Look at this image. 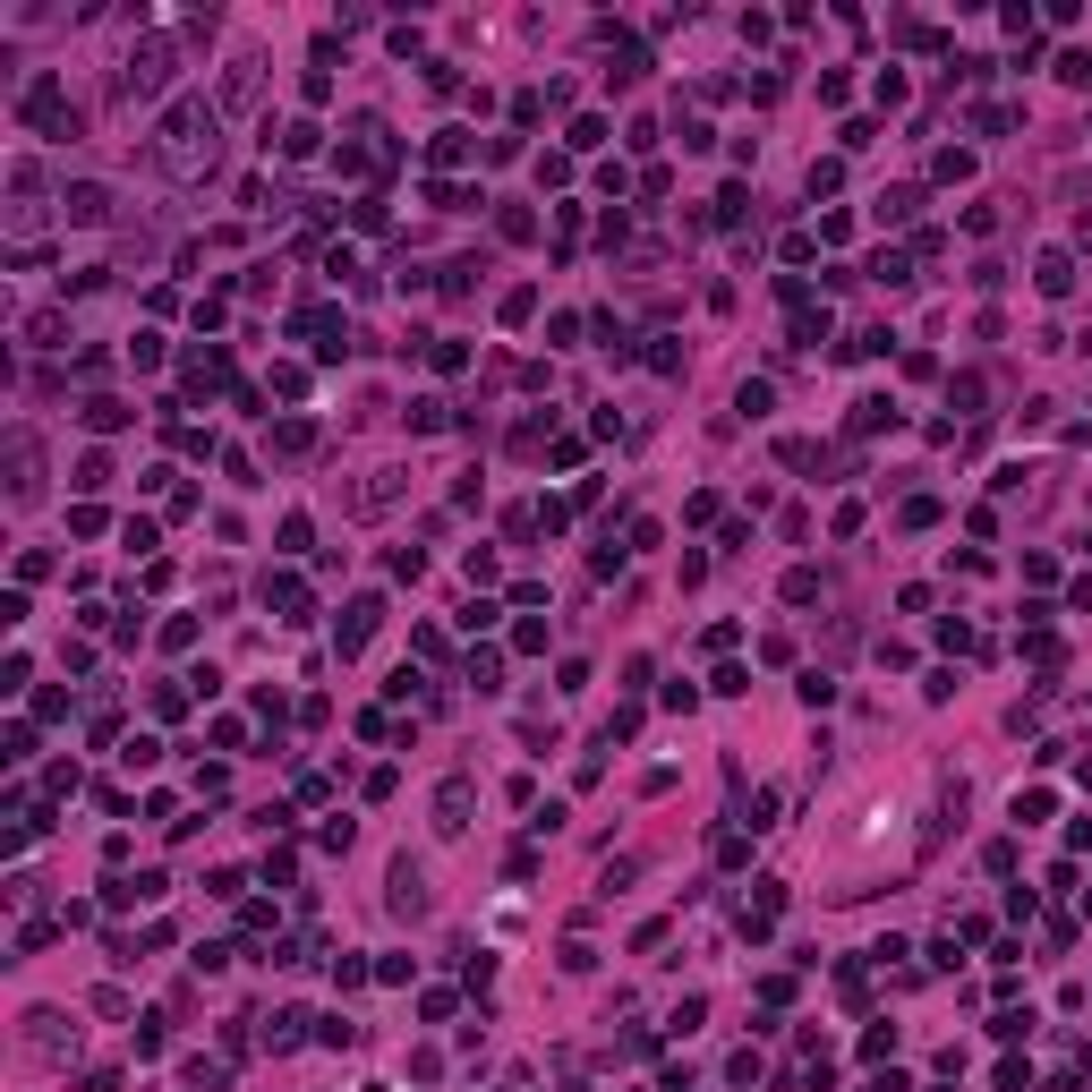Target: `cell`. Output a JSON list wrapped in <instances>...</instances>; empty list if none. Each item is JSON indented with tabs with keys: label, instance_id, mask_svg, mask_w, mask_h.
Returning <instances> with one entry per match:
<instances>
[{
	"label": "cell",
	"instance_id": "1",
	"mask_svg": "<svg viewBox=\"0 0 1092 1092\" xmlns=\"http://www.w3.org/2000/svg\"><path fill=\"white\" fill-rule=\"evenodd\" d=\"M163 163L172 172H196V163H214V111L196 103H172V120H163Z\"/></svg>",
	"mask_w": 1092,
	"mask_h": 1092
},
{
	"label": "cell",
	"instance_id": "2",
	"mask_svg": "<svg viewBox=\"0 0 1092 1092\" xmlns=\"http://www.w3.org/2000/svg\"><path fill=\"white\" fill-rule=\"evenodd\" d=\"M26 120H35L44 137H61V146H68V137H86V111L61 103V77H35V86H26Z\"/></svg>",
	"mask_w": 1092,
	"mask_h": 1092
},
{
	"label": "cell",
	"instance_id": "3",
	"mask_svg": "<svg viewBox=\"0 0 1092 1092\" xmlns=\"http://www.w3.org/2000/svg\"><path fill=\"white\" fill-rule=\"evenodd\" d=\"M172 68H180V52H172V44H137V52H129V68H120V94H129V103H154V94L172 86Z\"/></svg>",
	"mask_w": 1092,
	"mask_h": 1092
},
{
	"label": "cell",
	"instance_id": "4",
	"mask_svg": "<svg viewBox=\"0 0 1092 1092\" xmlns=\"http://www.w3.org/2000/svg\"><path fill=\"white\" fill-rule=\"evenodd\" d=\"M376 623H385V598H350V615H342V632H333V649H342V658H359V649L376 641Z\"/></svg>",
	"mask_w": 1092,
	"mask_h": 1092
},
{
	"label": "cell",
	"instance_id": "5",
	"mask_svg": "<svg viewBox=\"0 0 1092 1092\" xmlns=\"http://www.w3.org/2000/svg\"><path fill=\"white\" fill-rule=\"evenodd\" d=\"M61 205H68V222H103V214H111V188H103V180H77Z\"/></svg>",
	"mask_w": 1092,
	"mask_h": 1092
},
{
	"label": "cell",
	"instance_id": "6",
	"mask_svg": "<svg viewBox=\"0 0 1092 1092\" xmlns=\"http://www.w3.org/2000/svg\"><path fill=\"white\" fill-rule=\"evenodd\" d=\"M393 913H427V879H419V862H393Z\"/></svg>",
	"mask_w": 1092,
	"mask_h": 1092
},
{
	"label": "cell",
	"instance_id": "7",
	"mask_svg": "<svg viewBox=\"0 0 1092 1092\" xmlns=\"http://www.w3.org/2000/svg\"><path fill=\"white\" fill-rule=\"evenodd\" d=\"M435 828H444V836H452V828H470V777H452V786L435 793Z\"/></svg>",
	"mask_w": 1092,
	"mask_h": 1092
},
{
	"label": "cell",
	"instance_id": "8",
	"mask_svg": "<svg viewBox=\"0 0 1092 1092\" xmlns=\"http://www.w3.org/2000/svg\"><path fill=\"white\" fill-rule=\"evenodd\" d=\"M9 470H18V478H9L18 504H35V470H44V461H35V435H9Z\"/></svg>",
	"mask_w": 1092,
	"mask_h": 1092
},
{
	"label": "cell",
	"instance_id": "9",
	"mask_svg": "<svg viewBox=\"0 0 1092 1092\" xmlns=\"http://www.w3.org/2000/svg\"><path fill=\"white\" fill-rule=\"evenodd\" d=\"M854 427H862V435H871V427H897V402H888V393H862V402H854Z\"/></svg>",
	"mask_w": 1092,
	"mask_h": 1092
},
{
	"label": "cell",
	"instance_id": "10",
	"mask_svg": "<svg viewBox=\"0 0 1092 1092\" xmlns=\"http://www.w3.org/2000/svg\"><path fill=\"white\" fill-rule=\"evenodd\" d=\"M1032 282H1041L1049 300H1067V282H1075V265H1067V257H1058V248H1049V257H1041V265H1032Z\"/></svg>",
	"mask_w": 1092,
	"mask_h": 1092
},
{
	"label": "cell",
	"instance_id": "11",
	"mask_svg": "<svg viewBox=\"0 0 1092 1092\" xmlns=\"http://www.w3.org/2000/svg\"><path fill=\"white\" fill-rule=\"evenodd\" d=\"M86 427H94V435L129 427V402H111V393H94V402H86Z\"/></svg>",
	"mask_w": 1092,
	"mask_h": 1092
},
{
	"label": "cell",
	"instance_id": "12",
	"mask_svg": "<svg viewBox=\"0 0 1092 1092\" xmlns=\"http://www.w3.org/2000/svg\"><path fill=\"white\" fill-rule=\"evenodd\" d=\"M871 274H879V282H888V291H905V282H913V265H905V257H897V248H879V257H871Z\"/></svg>",
	"mask_w": 1092,
	"mask_h": 1092
},
{
	"label": "cell",
	"instance_id": "13",
	"mask_svg": "<svg viewBox=\"0 0 1092 1092\" xmlns=\"http://www.w3.org/2000/svg\"><path fill=\"white\" fill-rule=\"evenodd\" d=\"M307 444H316V427H307V419H282V427H274V452H307Z\"/></svg>",
	"mask_w": 1092,
	"mask_h": 1092
},
{
	"label": "cell",
	"instance_id": "14",
	"mask_svg": "<svg viewBox=\"0 0 1092 1092\" xmlns=\"http://www.w3.org/2000/svg\"><path fill=\"white\" fill-rule=\"evenodd\" d=\"M257 94V61H231V86H222V103H248Z\"/></svg>",
	"mask_w": 1092,
	"mask_h": 1092
},
{
	"label": "cell",
	"instance_id": "15",
	"mask_svg": "<svg viewBox=\"0 0 1092 1092\" xmlns=\"http://www.w3.org/2000/svg\"><path fill=\"white\" fill-rule=\"evenodd\" d=\"M786 598H793V606L819 598V572H811V563H793V572H786Z\"/></svg>",
	"mask_w": 1092,
	"mask_h": 1092
},
{
	"label": "cell",
	"instance_id": "16",
	"mask_svg": "<svg viewBox=\"0 0 1092 1092\" xmlns=\"http://www.w3.org/2000/svg\"><path fill=\"white\" fill-rule=\"evenodd\" d=\"M913 205H921V188H888V196H879V222H905Z\"/></svg>",
	"mask_w": 1092,
	"mask_h": 1092
},
{
	"label": "cell",
	"instance_id": "17",
	"mask_svg": "<svg viewBox=\"0 0 1092 1092\" xmlns=\"http://www.w3.org/2000/svg\"><path fill=\"white\" fill-rule=\"evenodd\" d=\"M990 1032H999V1041H1025V1032H1032V1007H1007V1016H999Z\"/></svg>",
	"mask_w": 1092,
	"mask_h": 1092
},
{
	"label": "cell",
	"instance_id": "18",
	"mask_svg": "<svg viewBox=\"0 0 1092 1092\" xmlns=\"http://www.w3.org/2000/svg\"><path fill=\"white\" fill-rule=\"evenodd\" d=\"M427 154H435V163H461V154H470V137H461V129H435Z\"/></svg>",
	"mask_w": 1092,
	"mask_h": 1092
},
{
	"label": "cell",
	"instance_id": "19",
	"mask_svg": "<svg viewBox=\"0 0 1092 1092\" xmlns=\"http://www.w3.org/2000/svg\"><path fill=\"white\" fill-rule=\"evenodd\" d=\"M495 674H504V658H495V649H478V658H470V683L495 691Z\"/></svg>",
	"mask_w": 1092,
	"mask_h": 1092
},
{
	"label": "cell",
	"instance_id": "20",
	"mask_svg": "<svg viewBox=\"0 0 1092 1092\" xmlns=\"http://www.w3.org/2000/svg\"><path fill=\"white\" fill-rule=\"evenodd\" d=\"M1084 350H1092V333H1084Z\"/></svg>",
	"mask_w": 1092,
	"mask_h": 1092
}]
</instances>
